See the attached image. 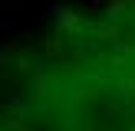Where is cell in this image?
<instances>
[{
  "mask_svg": "<svg viewBox=\"0 0 135 131\" xmlns=\"http://www.w3.org/2000/svg\"><path fill=\"white\" fill-rule=\"evenodd\" d=\"M96 39H105V43L115 46L119 39H122V26H119V23H99L96 26Z\"/></svg>",
  "mask_w": 135,
  "mask_h": 131,
  "instance_id": "cell-4",
  "label": "cell"
},
{
  "mask_svg": "<svg viewBox=\"0 0 135 131\" xmlns=\"http://www.w3.org/2000/svg\"><path fill=\"white\" fill-rule=\"evenodd\" d=\"M115 92H119V95H122V98H129L132 95V92H135V79H119V82H115Z\"/></svg>",
  "mask_w": 135,
  "mask_h": 131,
  "instance_id": "cell-5",
  "label": "cell"
},
{
  "mask_svg": "<svg viewBox=\"0 0 135 131\" xmlns=\"http://www.w3.org/2000/svg\"><path fill=\"white\" fill-rule=\"evenodd\" d=\"M132 3L135 0H102V13H105V20H122Z\"/></svg>",
  "mask_w": 135,
  "mask_h": 131,
  "instance_id": "cell-2",
  "label": "cell"
},
{
  "mask_svg": "<svg viewBox=\"0 0 135 131\" xmlns=\"http://www.w3.org/2000/svg\"><path fill=\"white\" fill-rule=\"evenodd\" d=\"M13 26V20H0V30H10Z\"/></svg>",
  "mask_w": 135,
  "mask_h": 131,
  "instance_id": "cell-8",
  "label": "cell"
},
{
  "mask_svg": "<svg viewBox=\"0 0 135 131\" xmlns=\"http://www.w3.org/2000/svg\"><path fill=\"white\" fill-rule=\"evenodd\" d=\"M30 92H33L36 98H46V95H50V72H46V69H36V72H33Z\"/></svg>",
  "mask_w": 135,
  "mask_h": 131,
  "instance_id": "cell-3",
  "label": "cell"
},
{
  "mask_svg": "<svg viewBox=\"0 0 135 131\" xmlns=\"http://www.w3.org/2000/svg\"><path fill=\"white\" fill-rule=\"evenodd\" d=\"M43 13H50V17L56 20V33L59 36H76V33L83 30L79 13L69 10V7H63L59 0H43Z\"/></svg>",
  "mask_w": 135,
  "mask_h": 131,
  "instance_id": "cell-1",
  "label": "cell"
},
{
  "mask_svg": "<svg viewBox=\"0 0 135 131\" xmlns=\"http://www.w3.org/2000/svg\"><path fill=\"white\" fill-rule=\"evenodd\" d=\"M102 10V0H89V13H99Z\"/></svg>",
  "mask_w": 135,
  "mask_h": 131,
  "instance_id": "cell-7",
  "label": "cell"
},
{
  "mask_svg": "<svg viewBox=\"0 0 135 131\" xmlns=\"http://www.w3.org/2000/svg\"><path fill=\"white\" fill-rule=\"evenodd\" d=\"M46 52H50V56H63V39H46Z\"/></svg>",
  "mask_w": 135,
  "mask_h": 131,
  "instance_id": "cell-6",
  "label": "cell"
}]
</instances>
